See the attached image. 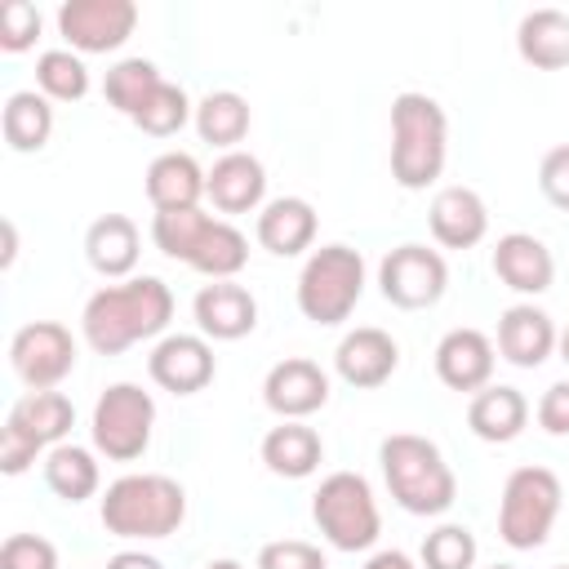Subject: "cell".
I'll list each match as a JSON object with an SVG mask.
<instances>
[{
  "mask_svg": "<svg viewBox=\"0 0 569 569\" xmlns=\"http://www.w3.org/2000/svg\"><path fill=\"white\" fill-rule=\"evenodd\" d=\"M173 320V289L160 276H129L89 293L80 333L98 356H120L133 342L160 338Z\"/></svg>",
  "mask_w": 569,
  "mask_h": 569,
  "instance_id": "cell-1",
  "label": "cell"
},
{
  "mask_svg": "<svg viewBox=\"0 0 569 569\" xmlns=\"http://www.w3.org/2000/svg\"><path fill=\"white\" fill-rule=\"evenodd\" d=\"M493 365H498V347L489 333L480 329H449L436 342V378L449 391H485L493 382Z\"/></svg>",
  "mask_w": 569,
  "mask_h": 569,
  "instance_id": "cell-15",
  "label": "cell"
},
{
  "mask_svg": "<svg viewBox=\"0 0 569 569\" xmlns=\"http://www.w3.org/2000/svg\"><path fill=\"white\" fill-rule=\"evenodd\" d=\"M249 102L236 93V89H213V93H204L200 102H196V133H200V142H209V147H222V151H236V142H244V133H249Z\"/></svg>",
  "mask_w": 569,
  "mask_h": 569,
  "instance_id": "cell-29",
  "label": "cell"
},
{
  "mask_svg": "<svg viewBox=\"0 0 569 569\" xmlns=\"http://www.w3.org/2000/svg\"><path fill=\"white\" fill-rule=\"evenodd\" d=\"M378 462H382V480L387 493L396 498L400 511L409 516H445L458 498V476L445 462L440 445L413 431H396L378 445Z\"/></svg>",
  "mask_w": 569,
  "mask_h": 569,
  "instance_id": "cell-3",
  "label": "cell"
},
{
  "mask_svg": "<svg viewBox=\"0 0 569 569\" xmlns=\"http://www.w3.org/2000/svg\"><path fill=\"white\" fill-rule=\"evenodd\" d=\"M147 200L156 213H169V209H200L204 200V169L196 164V156L187 151H160L151 164H147Z\"/></svg>",
  "mask_w": 569,
  "mask_h": 569,
  "instance_id": "cell-23",
  "label": "cell"
},
{
  "mask_svg": "<svg viewBox=\"0 0 569 569\" xmlns=\"http://www.w3.org/2000/svg\"><path fill=\"white\" fill-rule=\"evenodd\" d=\"M138 27L133 0H67L58 9V36L67 49L84 53H116Z\"/></svg>",
  "mask_w": 569,
  "mask_h": 569,
  "instance_id": "cell-11",
  "label": "cell"
},
{
  "mask_svg": "<svg viewBox=\"0 0 569 569\" xmlns=\"http://www.w3.org/2000/svg\"><path fill=\"white\" fill-rule=\"evenodd\" d=\"M164 84V76H160V67L151 62V58H120L116 67H107V76H102V98H107V107L111 111H120V116H138L142 111V102L156 93Z\"/></svg>",
  "mask_w": 569,
  "mask_h": 569,
  "instance_id": "cell-32",
  "label": "cell"
},
{
  "mask_svg": "<svg viewBox=\"0 0 569 569\" xmlns=\"http://www.w3.org/2000/svg\"><path fill=\"white\" fill-rule=\"evenodd\" d=\"M4 427H13L18 436H27L44 453L53 445H67V431L76 427V405L62 391H27L22 400H13Z\"/></svg>",
  "mask_w": 569,
  "mask_h": 569,
  "instance_id": "cell-25",
  "label": "cell"
},
{
  "mask_svg": "<svg viewBox=\"0 0 569 569\" xmlns=\"http://www.w3.org/2000/svg\"><path fill=\"white\" fill-rule=\"evenodd\" d=\"M258 569H329V560L307 538H276V542H262Z\"/></svg>",
  "mask_w": 569,
  "mask_h": 569,
  "instance_id": "cell-38",
  "label": "cell"
},
{
  "mask_svg": "<svg viewBox=\"0 0 569 569\" xmlns=\"http://www.w3.org/2000/svg\"><path fill=\"white\" fill-rule=\"evenodd\" d=\"M449 160V116L431 93L405 89L391 98V178L405 191H427Z\"/></svg>",
  "mask_w": 569,
  "mask_h": 569,
  "instance_id": "cell-4",
  "label": "cell"
},
{
  "mask_svg": "<svg viewBox=\"0 0 569 569\" xmlns=\"http://www.w3.org/2000/svg\"><path fill=\"white\" fill-rule=\"evenodd\" d=\"M40 27H44V18L31 0H9L0 9V49L4 53H27L40 40Z\"/></svg>",
  "mask_w": 569,
  "mask_h": 569,
  "instance_id": "cell-37",
  "label": "cell"
},
{
  "mask_svg": "<svg viewBox=\"0 0 569 569\" xmlns=\"http://www.w3.org/2000/svg\"><path fill=\"white\" fill-rule=\"evenodd\" d=\"M36 458H40V449H36L27 436H18L13 427L0 431V471H4V476H22Z\"/></svg>",
  "mask_w": 569,
  "mask_h": 569,
  "instance_id": "cell-42",
  "label": "cell"
},
{
  "mask_svg": "<svg viewBox=\"0 0 569 569\" xmlns=\"http://www.w3.org/2000/svg\"><path fill=\"white\" fill-rule=\"evenodd\" d=\"M476 533L467 525H436L427 538H422V551H418V565L422 569H476Z\"/></svg>",
  "mask_w": 569,
  "mask_h": 569,
  "instance_id": "cell-36",
  "label": "cell"
},
{
  "mask_svg": "<svg viewBox=\"0 0 569 569\" xmlns=\"http://www.w3.org/2000/svg\"><path fill=\"white\" fill-rule=\"evenodd\" d=\"M556 342H560L556 320L533 302H516V307H507L498 316V342L493 347L516 369H538L556 351Z\"/></svg>",
  "mask_w": 569,
  "mask_h": 569,
  "instance_id": "cell-18",
  "label": "cell"
},
{
  "mask_svg": "<svg viewBox=\"0 0 569 569\" xmlns=\"http://www.w3.org/2000/svg\"><path fill=\"white\" fill-rule=\"evenodd\" d=\"M244 262H249L244 231L236 222H227V218H213L204 227V236H200V244H196V253H191L187 267L200 271V276H209V280H236L244 271Z\"/></svg>",
  "mask_w": 569,
  "mask_h": 569,
  "instance_id": "cell-31",
  "label": "cell"
},
{
  "mask_svg": "<svg viewBox=\"0 0 569 569\" xmlns=\"http://www.w3.org/2000/svg\"><path fill=\"white\" fill-rule=\"evenodd\" d=\"M538 187H542V196H547L556 209L569 213V142H560V147H551V151L542 156V164H538Z\"/></svg>",
  "mask_w": 569,
  "mask_h": 569,
  "instance_id": "cell-40",
  "label": "cell"
},
{
  "mask_svg": "<svg viewBox=\"0 0 569 569\" xmlns=\"http://www.w3.org/2000/svg\"><path fill=\"white\" fill-rule=\"evenodd\" d=\"M378 289L391 307L400 311H427L445 298L449 289V267L440 249L427 244H396L382 262H378Z\"/></svg>",
  "mask_w": 569,
  "mask_h": 569,
  "instance_id": "cell-9",
  "label": "cell"
},
{
  "mask_svg": "<svg viewBox=\"0 0 569 569\" xmlns=\"http://www.w3.org/2000/svg\"><path fill=\"white\" fill-rule=\"evenodd\" d=\"M516 53L533 71L569 67V13L565 9H529L516 27Z\"/></svg>",
  "mask_w": 569,
  "mask_h": 569,
  "instance_id": "cell-27",
  "label": "cell"
},
{
  "mask_svg": "<svg viewBox=\"0 0 569 569\" xmlns=\"http://www.w3.org/2000/svg\"><path fill=\"white\" fill-rule=\"evenodd\" d=\"M187 120H196V102H191L187 89L173 84V80H164V84L142 102V111L133 116V124H138L147 138H173Z\"/></svg>",
  "mask_w": 569,
  "mask_h": 569,
  "instance_id": "cell-35",
  "label": "cell"
},
{
  "mask_svg": "<svg viewBox=\"0 0 569 569\" xmlns=\"http://www.w3.org/2000/svg\"><path fill=\"white\" fill-rule=\"evenodd\" d=\"M396 369H400V347H396V338H391L387 329H378V325H360V329L342 333V342H338V351H333V373H338L347 387H356V391L382 387Z\"/></svg>",
  "mask_w": 569,
  "mask_h": 569,
  "instance_id": "cell-14",
  "label": "cell"
},
{
  "mask_svg": "<svg viewBox=\"0 0 569 569\" xmlns=\"http://www.w3.org/2000/svg\"><path fill=\"white\" fill-rule=\"evenodd\" d=\"M525 422H529V400L520 387H507V382H489L467 405V427L485 445H511L525 431Z\"/></svg>",
  "mask_w": 569,
  "mask_h": 569,
  "instance_id": "cell-24",
  "label": "cell"
},
{
  "mask_svg": "<svg viewBox=\"0 0 569 569\" xmlns=\"http://www.w3.org/2000/svg\"><path fill=\"white\" fill-rule=\"evenodd\" d=\"M556 569H569V565H556Z\"/></svg>",
  "mask_w": 569,
  "mask_h": 569,
  "instance_id": "cell-49",
  "label": "cell"
},
{
  "mask_svg": "<svg viewBox=\"0 0 569 569\" xmlns=\"http://www.w3.org/2000/svg\"><path fill=\"white\" fill-rule=\"evenodd\" d=\"M9 369L27 391H58L76 369V338L58 320H31L9 338Z\"/></svg>",
  "mask_w": 569,
  "mask_h": 569,
  "instance_id": "cell-10",
  "label": "cell"
},
{
  "mask_svg": "<svg viewBox=\"0 0 569 569\" xmlns=\"http://www.w3.org/2000/svg\"><path fill=\"white\" fill-rule=\"evenodd\" d=\"M311 520L333 551H369L382 533V511L360 471H329L311 493Z\"/></svg>",
  "mask_w": 569,
  "mask_h": 569,
  "instance_id": "cell-5",
  "label": "cell"
},
{
  "mask_svg": "<svg viewBox=\"0 0 569 569\" xmlns=\"http://www.w3.org/2000/svg\"><path fill=\"white\" fill-rule=\"evenodd\" d=\"M98 520L111 538H124V542L169 538L187 520V489L160 471H129L107 485L98 502Z\"/></svg>",
  "mask_w": 569,
  "mask_h": 569,
  "instance_id": "cell-2",
  "label": "cell"
},
{
  "mask_svg": "<svg viewBox=\"0 0 569 569\" xmlns=\"http://www.w3.org/2000/svg\"><path fill=\"white\" fill-rule=\"evenodd\" d=\"M365 569H418V565H413V556H409V551L387 547V551H373V556L365 560Z\"/></svg>",
  "mask_w": 569,
  "mask_h": 569,
  "instance_id": "cell-43",
  "label": "cell"
},
{
  "mask_svg": "<svg viewBox=\"0 0 569 569\" xmlns=\"http://www.w3.org/2000/svg\"><path fill=\"white\" fill-rule=\"evenodd\" d=\"M36 89L49 102H80L89 93V67L76 49H44L36 58Z\"/></svg>",
  "mask_w": 569,
  "mask_h": 569,
  "instance_id": "cell-33",
  "label": "cell"
},
{
  "mask_svg": "<svg viewBox=\"0 0 569 569\" xmlns=\"http://www.w3.org/2000/svg\"><path fill=\"white\" fill-rule=\"evenodd\" d=\"M493 276H498L507 289H516V293H525V298H538V293H547L551 280H556V258H551V249H547L538 236H529V231H507V236H498V244H493Z\"/></svg>",
  "mask_w": 569,
  "mask_h": 569,
  "instance_id": "cell-20",
  "label": "cell"
},
{
  "mask_svg": "<svg viewBox=\"0 0 569 569\" xmlns=\"http://www.w3.org/2000/svg\"><path fill=\"white\" fill-rule=\"evenodd\" d=\"M147 373L160 391L196 396L213 382L218 360H213V347L204 333H164L147 356Z\"/></svg>",
  "mask_w": 569,
  "mask_h": 569,
  "instance_id": "cell-13",
  "label": "cell"
},
{
  "mask_svg": "<svg viewBox=\"0 0 569 569\" xmlns=\"http://www.w3.org/2000/svg\"><path fill=\"white\" fill-rule=\"evenodd\" d=\"M102 569H164L156 556H147V551H116Z\"/></svg>",
  "mask_w": 569,
  "mask_h": 569,
  "instance_id": "cell-44",
  "label": "cell"
},
{
  "mask_svg": "<svg viewBox=\"0 0 569 569\" xmlns=\"http://www.w3.org/2000/svg\"><path fill=\"white\" fill-rule=\"evenodd\" d=\"M489 569H516V565H489Z\"/></svg>",
  "mask_w": 569,
  "mask_h": 569,
  "instance_id": "cell-48",
  "label": "cell"
},
{
  "mask_svg": "<svg viewBox=\"0 0 569 569\" xmlns=\"http://www.w3.org/2000/svg\"><path fill=\"white\" fill-rule=\"evenodd\" d=\"M0 569H58V547L40 533H9L0 547Z\"/></svg>",
  "mask_w": 569,
  "mask_h": 569,
  "instance_id": "cell-39",
  "label": "cell"
},
{
  "mask_svg": "<svg viewBox=\"0 0 569 569\" xmlns=\"http://www.w3.org/2000/svg\"><path fill=\"white\" fill-rule=\"evenodd\" d=\"M204 200L218 213H253L267 204V169L249 151H222L213 169H204Z\"/></svg>",
  "mask_w": 569,
  "mask_h": 569,
  "instance_id": "cell-16",
  "label": "cell"
},
{
  "mask_svg": "<svg viewBox=\"0 0 569 569\" xmlns=\"http://www.w3.org/2000/svg\"><path fill=\"white\" fill-rule=\"evenodd\" d=\"M316 227H320V218H316L311 200H302V196H276V200H267L258 209V227L253 231H258V244L267 253L298 258V253H307L316 244Z\"/></svg>",
  "mask_w": 569,
  "mask_h": 569,
  "instance_id": "cell-21",
  "label": "cell"
},
{
  "mask_svg": "<svg viewBox=\"0 0 569 569\" xmlns=\"http://www.w3.org/2000/svg\"><path fill=\"white\" fill-rule=\"evenodd\" d=\"M13 258H18V227L4 218V253H0V267H13Z\"/></svg>",
  "mask_w": 569,
  "mask_h": 569,
  "instance_id": "cell-45",
  "label": "cell"
},
{
  "mask_svg": "<svg viewBox=\"0 0 569 569\" xmlns=\"http://www.w3.org/2000/svg\"><path fill=\"white\" fill-rule=\"evenodd\" d=\"M565 489L551 467H516L498 498V538L516 551H533L556 529Z\"/></svg>",
  "mask_w": 569,
  "mask_h": 569,
  "instance_id": "cell-7",
  "label": "cell"
},
{
  "mask_svg": "<svg viewBox=\"0 0 569 569\" xmlns=\"http://www.w3.org/2000/svg\"><path fill=\"white\" fill-rule=\"evenodd\" d=\"M427 222H431V236H436L440 249H476L489 236V209H485L480 191L458 187V182L440 187L431 196Z\"/></svg>",
  "mask_w": 569,
  "mask_h": 569,
  "instance_id": "cell-19",
  "label": "cell"
},
{
  "mask_svg": "<svg viewBox=\"0 0 569 569\" xmlns=\"http://www.w3.org/2000/svg\"><path fill=\"white\" fill-rule=\"evenodd\" d=\"M191 316H196V329L204 338H213V342H240L258 325V302L236 280H209V284H200V293L191 302Z\"/></svg>",
  "mask_w": 569,
  "mask_h": 569,
  "instance_id": "cell-17",
  "label": "cell"
},
{
  "mask_svg": "<svg viewBox=\"0 0 569 569\" xmlns=\"http://www.w3.org/2000/svg\"><path fill=\"white\" fill-rule=\"evenodd\" d=\"M0 133H4V147L18 151V156L40 151L53 138V102L40 89L9 93L4 98V111H0Z\"/></svg>",
  "mask_w": 569,
  "mask_h": 569,
  "instance_id": "cell-28",
  "label": "cell"
},
{
  "mask_svg": "<svg viewBox=\"0 0 569 569\" xmlns=\"http://www.w3.org/2000/svg\"><path fill=\"white\" fill-rule=\"evenodd\" d=\"M538 427L547 436H569V378L551 382L542 396H538Z\"/></svg>",
  "mask_w": 569,
  "mask_h": 569,
  "instance_id": "cell-41",
  "label": "cell"
},
{
  "mask_svg": "<svg viewBox=\"0 0 569 569\" xmlns=\"http://www.w3.org/2000/svg\"><path fill=\"white\" fill-rule=\"evenodd\" d=\"M556 351H560V360H565V365H569V325H565V329H560V342H556Z\"/></svg>",
  "mask_w": 569,
  "mask_h": 569,
  "instance_id": "cell-47",
  "label": "cell"
},
{
  "mask_svg": "<svg viewBox=\"0 0 569 569\" xmlns=\"http://www.w3.org/2000/svg\"><path fill=\"white\" fill-rule=\"evenodd\" d=\"M262 400L280 422H307L329 405V373L307 356H284L267 369Z\"/></svg>",
  "mask_w": 569,
  "mask_h": 569,
  "instance_id": "cell-12",
  "label": "cell"
},
{
  "mask_svg": "<svg viewBox=\"0 0 569 569\" xmlns=\"http://www.w3.org/2000/svg\"><path fill=\"white\" fill-rule=\"evenodd\" d=\"M142 253V236L138 222L124 213H102L89 222L84 231V258L102 280H129Z\"/></svg>",
  "mask_w": 569,
  "mask_h": 569,
  "instance_id": "cell-22",
  "label": "cell"
},
{
  "mask_svg": "<svg viewBox=\"0 0 569 569\" xmlns=\"http://www.w3.org/2000/svg\"><path fill=\"white\" fill-rule=\"evenodd\" d=\"M209 222H213V213H204V209H169V213L151 218V240H156V249L164 258L191 262V253H196V244H200Z\"/></svg>",
  "mask_w": 569,
  "mask_h": 569,
  "instance_id": "cell-34",
  "label": "cell"
},
{
  "mask_svg": "<svg viewBox=\"0 0 569 569\" xmlns=\"http://www.w3.org/2000/svg\"><path fill=\"white\" fill-rule=\"evenodd\" d=\"M98 449H84V445H53L44 453V485L62 498V502H84L98 493L102 485V471H98Z\"/></svg>",
  "mask_w": 569,
  "mask_h": 569,
  "instance_id": "cell-30",
  "label": "cell"
},
{
  "mask_svg": "<svg viewBox=\"0 0 569 569\" xmlns=\"http://www.w3.org/2000/svg\"><path fill=\"white\" fill-rule=\"evenodd\" d=\"M204 569H244V565H240V560H231V556H218V560H209Z\"/></svg>",
  "mask_w": 569,
  "mask_h": 569,
  "instance_id": "cell-46",
  "label": "cell"
},
{
  "mask_svg": "<svg viewBox=\"0 0 569 569\" xmlns=\"http://www.w3.org/2000/svg\"><path fill=\"white\" fill-rule=\"evenodd\" d=\"M262 462L271 476H284V480H307L316 476V467L325 462V440L316 427L307 422H280L262 436Z\"/></svg>",
  "mask_w": 569,
  "mask_h": 569,
  "instance_id": "cell-26",
  "label": "cell"
},
{
  "mask_svg": "<svg viewBox=\"0 0 569 569\" xmlns=\"http://www.w3.org/2000/svg\"><path fill=\"white\" fill-rule=\"evenodd\" d=\"M151 431H156V400H151V391H142L138 382H111L98 396L93 418H89V436H93V449L107 462L142 458L147 445H151Z\"/></svg>",
  "mask_w": 569,
  "mask_h": 569,
  "instance_id": "cell-8",
  "label": "cell"
},
{
  "mask_svg": "<svg viewBox=\"0 0 569 569\" xmlns=\"http://www.w3.org/2000/svg\"><path fill=\"white\" fill-rule=\"evenodd\" d=\"M365 293V258L351 244H320L298 271V311L311 325H342Z\"/></svg>",
  "mask_w": 569,
  "mask_h": 569,
  "instance_id": "cell-6",
  "label": "cell"
}]
</instances>
